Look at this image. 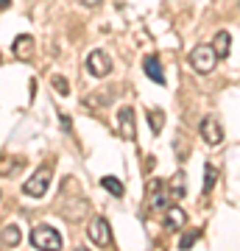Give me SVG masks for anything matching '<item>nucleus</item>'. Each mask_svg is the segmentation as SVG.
I'll use <instances>...</instances> for the list:
<instances>
[{
	"mask_svg": "<svg viewBox=\"0 0 240 251\" xmlns=\"http://www.w3.org/2000/svg\"><path fill=\"white\" fill-rule=\"evenodd\" d=\"M31 246L39 251H62V234L56 232L53 226L42 224L31 232Z\"/></svg>",
	"mask_w": 240,
	"mask_h": 251,
	"instance_id": "obj_1",
	"label": "nucleus"
},
{
	"mask_svg": "<svg viewBox=\"0 0 240 251\" xmlns=\"http://www.w3.org/2000/svg\"><path fill=\"white\" fill-rule=\"evenodd\" d=\"M51 176H53L51 165H39V168L31 173V179L23 184V193L31 196V198H42L45 193H48V187H51Z\"/></svg>",
	"mask_w": 240,
	"mask_h": 251,
	"instance_id": "obj_2",
	"label": "nucleus"
},
{
	"mask_svg": "<svg viewBox=\"0 0 240 251\" xmlns=\"http://www.w3.org/2000/svg\"><path fill=\"white\" fill-rule=\"evenodd\" d=\"M190 67L196 73H201V75H207V73L215 70V64H218V56H215L213 45H196L193 50H190Z\"/></svg>",
	"mask_w": 240,
	"mask_h": 251,
	"instance_id": "obj_3",
	"label": "nucleus"
},
{
	"mask_svg": "<svg viewBox=\"0 0 240 251\" xmlns=\"http://www.w3.org/2000/svg\"><path fill=\"white\" fill-rule=\"evenodd\" d=\"M170 190H168V181L162 179H154L148 184V206H151V212H165L170 206Z\"/></svg>",
	"mask_w": 240,
	"mask_h": 251,
	"instance_id": "obj_4",
	"label": "nucleus"
},
{
	"mask_svg": "<svg viewBox=\"0 0 240 251\" xmlns=\"http://www.w3.org/2000/svg\"><path fill=\"white\" fill-rule=\"evenodd\" d=\"M87 234H89V240L95 243L98 249H107L109 243H112V229H109V221L107 218H92L87 226Z\"/></svg>",
	"mask_w": 240,
	"mask_h": 251,
	"instance_id": "obj_5",
	"label": "nucleus"
},
{
	"mask_svg": "<svg viewBox=\"0 0 240 251\" xmlns=\"http://www.w3.org/2000/svg\"><path fill=\"white\" fill-rule=\"evenodd\" d=\"M84 64H87V73L89 75H95V78H104V75L112 73V59H109L104 50H89Z\"/></svg>",
	"mask_w": 240,
	"mask_h": 251,
	"instance_id": "obj_6",
	"label": "nucleus"
},
{
	"mask_svg": "<svg viewBox=\"0 0 240 251\" xmlns=\"http://www.w3.org/2000/svg\"><path fill=\"white\" fill-rule=\"evenodd\" d=\"M134 109L132 106H120L117 112V134L123 137V140H134L137 137V128H134Z\"/></svg>",
	"mask_w": 240,
	"mask_h": 251,
	"instance_id": "obj_7",
	"label": "nucleus"
},
{
	"mask_svg": "<svg viewBox=\"0 0 240 251\" xmlns=\"http://www.w3.org/2000/svg\"><path fill=\"white\" fill-rule=\"evenodd\" d=\"M201 137H204L210 145H221L223 140V128L218 126V120H213V117H207V120H201Z\"/></svg>",
	"mask_w": 240,
	"mask_h": 251,
	"instance_id": "obj_8",
	"label": "nucleus"
},
{
	"mask_svg": "<svg viewBox=\"0 0 240 251\" xmlns=\"http://www.w3.org/2000/svg\"><path fill=\"white\" fill-rule=\"evenodd\" d=\"M185 224H187V212L182 206H168V209H165V229L179 232Z\"/></svg>",
	"mask_w": 240,
	"mask_h": 251,
	"instance_id": "obj_9",
	"label": "nucleus"
},
{
	"mask_svg": "<svg viewBox=\"0 0 240 251\" xmlns=\"http://www.w3.org/2000/svg\"><path fill=\"white\" fill-rule=\"evenodd\" d=\"M11 50H14L17 59H31V53H34V36L31 34H20L17 39H14Z\"/></svg>",
	"mask_w": 240,
	"mask_h": 251,
	"instance_id": "obj_10",
	"label": "nucleus"
},
{
	"mask_svg": "<svg viewBox=\"0 0 240 251\" xmlns=\"http://www.w3.org/2000/svg\"><path fill=\"white\" fill-rule=\"evenodd\" d=\"M213 50H215L218 59H226V56H229V50H232V34L229 31H218V34H215Z\"/></svg>",
	"mask_w": 240,
	"mask_h": 251,
	"instance_id": "obj_11",
	"label": "nucleus"
},
{
	"mask_svg": "<svg viewBox=\"0 0 240 251\" xmlns=\"http://www.w3.org/2000/svg\"><path fill=\"white\" fill-rule=\"evenodd\" d=\"M142 67H145V75L154 81V84H165V73H162V64H160V59L157 56H148L145 62H142Z\"/></svg>",
	"mask_w": 240,
	"mask_h": 251,
	"instance_id": "obj_12",
	"label": "nucleus"
},
{
	"mask_svg": "<svg viewBox=\"0 0 240 251\" xmlns=\"http://www.w3.org/2000/svg\"><path fill=\"white\" fill-rule=\"evenodd\" d=\"M168 190H170V196H173V198H185V193H187V179H185V173L179 171L176 176L168 181Z\"/></svg>",
	"mask_w": 240,
	"mask_h": 251,
	"instance_id": "obj_13",
	"label": "nucleus"
},
{
	"mask_svg": "<svg viewBox=\"0 0 240 251\" xmlns=\"http://www.w3.org/2000/svg\"><path fill=\"white\" fill-rule=\"evenodd\" d=\"M215 181H218V168L215 165H207L204 168V184H201V193H213V187H215Z\"/></svg>",
	"mask_w": 240,
	"mask_h": 251,
	"instance_id": "obj_14",
	"label": "nucleus"
},
{
	"mask_svg": "<svg viewBox=\"0 0 240 251\" xmlns=\"http://www.w3.org/2000/svg\"><path fill=\"white\" fill-rule=\"evenodd\" d=\"M23 168V159L14 156V159H0V176H14V173Z\"/></svg>",
	"mask_w": 240,
	"mask_h": 251,
	"instance_id": "obj_15",
	"label": "nucleus"
},
{
	"mask_svg": "<svg viewBox=\"0 0 240 251\" xmlns=\"http://www.w3.org/2000/svg\"><path fill=\"white\" fill-rule=\"evenodd\" d=\"M148 123H151L154 134H160L162 126H165V112H162V109H148Z\"/></svg>",
	"mask_w": 240,
	"mask_h": 251,
	"instance_id": "obj_16",
	"label": "nucleus"
},
{
	"mask_svg": "<svg viewBox=\"0 0 240 251\" xmlns=\"http://www.w3.org/2000/svg\"><path fill=\"white\" fill-rule=\"evenodd\" d=\"M101 184H104V187H107V190H109V193H112L115 198H123V196H126V190H123V181L112 179V176H104V179H101Z\"/></svg>",
	"mask_w": 240,
	"mask_h": 251,
	"instance_id": "obj_17",
	"label": "nucleus"
},
{
	"mask_svg": "<svg viewBox=\"0 0 240 251\" xmlns=\"http://www.w3.org/2000/svg\"><path fill=\"white\" fill-rule=\"evenodd\" d=\"M109 100H112V90L92 92V95H87V106H107Z\"/></svg>",
	"mask_w": 240,
	"mask_h": 251,
	"instance_id": "obj_18",
	"label": "nucleus"
},
{
	"mask_svg": "<svg viewBox=\"0 0 240 251\" xmlns=\"http://www.w3.org/2000/svg\"><path fill=\"white\" fill-rule=\"evenodd\" d=\"M20 237H23V234H20V229H17V226H6V229H3V243H6L9 249L20 246Z\"/></svg>",
	"mask_w": 240,
	"mask_h": 251,
	"instance_id": "obj_19",
	"label": "nucleus"
},
{
	"mask_svg": "<svg viewBox=\"0 0 240 251\" xmlns=\"http://www.w3.org/2000/svg\"><path fill=\"white\" fill-rule=\"evenodd\" d=\"M51 87H53L59 95H70V84H67L64 75H53V78H51Z\"/></svg>",
	"mask_w": 240,
	"mask_h": 251,
	"instance_id": "obj_20",
	"label": "nucleus"
},
{
	"mask_svg": "<svg viewBox=\"0 0 240 251\" xmlns=\"http://www.w3.org/2000/svg\"><path fill=\"white\" fill-rule=\"evenodd\" d=\"M201 237V232H190V234H185V240H179V249L182 251H187V249H193L196 246V240Z\"/></svg>",
	"mask_w": 240,
	"mask_h": 251,
	"instance_id": "obj_21",
	"label": "nucleus"
},
{
	"mask_svg": "<svg viewBox=\"0 0 240 251\" xmlns=\"http://www.w3.org/2000/svg\"><path fill=\"white\" fill-rule=\"evenodd\" d=\"M76 3L87 6V9H95V6H101V0H76Z\"/></svg>",
	"mask_w": 240,
	"mask_h": 251,
	"instance_id": "obj_22",
	"label": "nucleus"
},
{
	"mask_svg": "<svg viewBox=\"0 0 240 251\" xmlns=\"http://www.w3.org/2000/svg\"><path fill=\"white\" fill-rule=\"evenodd\" d=\"M11 6V0H0V11H6Z\"/></svg>",
	"mask_w": 240,
	"mask_h": 251,
	"instance_id": "obj_23",
	"label": "nucleus"
},
{
	"mask_svg": "<svg viewBox=\"0 0 240 251\" xmlns=\"http://www.w3.org/2000/svg\"><path fill=\"white\" fill-rule=\"evenodd\" d=\"M76 251H87V249H76Z\"/></svg>",
	"mask_w": 240,
	"mask_h": 251,
	"instance_id": "obj_24",
	"label": "nucleus"
}]
</instances>
